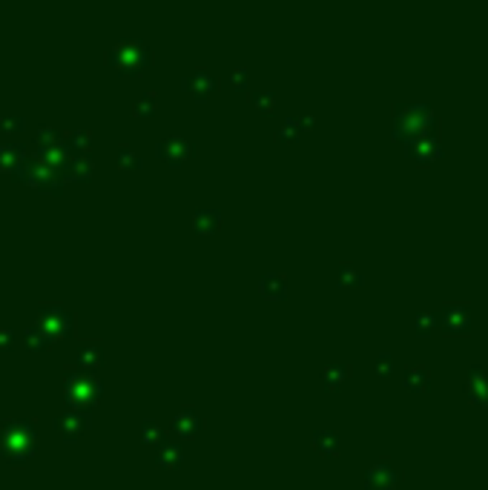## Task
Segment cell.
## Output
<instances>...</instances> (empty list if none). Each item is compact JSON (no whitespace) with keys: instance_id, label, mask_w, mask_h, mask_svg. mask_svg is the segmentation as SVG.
<instances>
[{"instance_id":"obj_15","label":"cell","mask_w":488,"mask_h":490,"mask_svg":"<svg viewBox=\"0 0 488 490\" xmlns=\"http://www.w3.org/2000/svg\"><path fill=\"white\" fill-rule=\"evenodd\" d=\"M155 462L161 468H178L184 462V450L178 441H170V439H161L158 441V450H155Z\"/></svg>"},{"instance_id":"obj_28","label":"cell","mask_w":488,"mask_h":490,"mask_svg":"<svg viewBox=\"0 0 488 490\" xmlns=\"http://www.w3.org/2000/svg\"><path fill=\"white\" fill-rule=\"evenodd\" d=\"M161 436H164V427H161V425L155 422V418H147V422L141 425V439L150 441V445H158Z\"/></svg>"},{"instance_id":"obj_6","label":"cell","mask_w":488,"mask_h":490,"mask_svg":"<svg viewBox=\"0 0 488 490\" xmlns=\"http://www.w3.org/2000/svg\"><path fill=\"white\" fill-rule=\"evenodd\" d=\"M38 316H40V327H43V330H49L55 338L72 333L75 316L69 313L66 307H61V304H40V307H38Z\"/></svg>"},{"instance_id":"obj_34","label":"cell","mask_w":488,"mask_h":490,"mask_svg":"<svg viewBox=\"0 0 488 490\" xmlns=\"http://www.w3.org/2000/svg\"><path fill=\"white\" fill-rule=\"evenodd\" d=\"M89 138H92L89 129H75L72 135H69V144L72 147H89Z\"/></svg>"},{"instance_id":"obj_12","label":"cell","mask_w":488,"mask_h":490,"mask_svg":"<svg viewBox=\"0 0 488 490\" xmlns=\"http://www.w3.org/2000/svg\"><path fill=\"white\" fill-rule=\"evenodd\" d=\"M204 427V418L198 416L196 407H181L175 416H173V433L181 436V439H193L198 436Z\"/></svg>"},{"instance_id":"obj_16","label":"cell","mask_w":488,"mask_h":490,"mask_svg":"<svg viewBox=\"0 0 488 490\" xmlns=\"http://www.w3.org/2000/svg\"><path fill=\"white\" fill-rule=\"evenodd\" d=\"M402 387L411 390V393H425L431 387V373L425 364H414L405 370V376H402Z\"/></svg>"},{"instance_id":"obj_9","label":"cell","mask_w":488,"mask_h":490,"mask_svg":"<svg viewBox=\"0 0 488 490\" xmlns=\"http://www.w3.org/2000/svg\"><path fill=\"white\" fill-rule=\"evenodd\" d=\"M155 152L164 158L167 163L178 167L181 161H187V158L196 152V147H193V141H187L184 135H170L167 141H158V144H155Z\"/></svg>"},{"instance_id":"obj_26","label":"cell","mask_w":488,"mask_h":490,"mask_svg":"<svg viewBox=\"0 0 488 490\" xmlns=\"http://www.w3.org/2000/svg\"><path fill=\"white\" fill-rule=\"evenodd\" d=\"M155 106H158V101H155V95L152 92H147V95H141L135 101V106H132V112L138 115V118H150V115H155Z\"/></svg>"},{"instance_id":"obj_7","label":"cell","mask_w":488,"mask_h":490,"mask_svg":"<svg viewBox=\"0 0 488 490\" xmlns=\"http://www.w3.org/2000/svg\"><path fill=\"white\" fill-rule=\"evenodd\" d=\"M400 484V471L391 459H379L365 473V490H393Z\"/></svg>"},{"instance_id":"obj_2","label":"cell","mask_w":488,"mask_h":490,"mask_svg":"<svg viewBox=\"0 0 488 490\" xmlns=\"http://www.w3.org/2000/svg\"><path fill=\"white\" fill-rule=\"evenodd\" d=\"M38 441V430L35 422L26 418H6L0 425V453H3L12 464H20L23 459H29Z\"/></svg>"},{"instance_id":"obj_17","label":"cell","mask_w":488,"mask_h":490,"mask_svg":"<svg viewBox=\"0 0 488 490\" xmlns=\"http://www.w3.org/2000/svg\"><path fill=\"white\" fill-rule=\"evenodd\" d=\"M259 293L265 295V298H285L288 295V275H282V272H267V275H262V281H259Z\"/></svg>"},{"instance_id":"obj_33","label":"cell","mask_w":488,"mask_h":490,"mask_svg":"<svg viewBox=\"0 0 488 490\" xmlns=\"http://www.w3.org/2000/svg\"><path fill=\"white\" fill-rule=\"evenodd\" d=\"M247 66H236L233 69V72H230V83H233V86H239V89H244L247 86Z\"/></svg>"},{"instance_id":"obj_1","label":"cell","mask_w":488,"mask_h":490,"mask_svg":"<svg viewBox=\"0 0 488 490\" xmlns=\"http://www.w3.org/2000/svg\"><path fill=\"white\" fill-rule=\"evenodd\" d=\"M439 135V118L428 104H397L393 106V138L414 141V138Z\"/></svg>"},{"instance_id":"obj_22","label":"cell","mask_w":488,"mask_h":490,"mask_svg":"<svg viewBox=\"0 0 488 490\" xmlns=\"http://www.w3.org/2000/svg\"><path fill=\"white\" fill-rule=\"evenodd\" d=\"M23 338H26V344L32 347V350H46L52 341H55V336L49 333V330H43L40 324H32V327H26L23 330Z\"/></svg>"},{"instance_id":"obj_25","label":"cell","mask_w":488,"mask_h":490,"mask_svg":"<svg viewBox=\"0 0 488 490\" xmlns=\"http://www.w3.org/2000/svg\"><path fill=\"white\" fill-rule=\"evenodd\" d=\"M414 330H416V336H431L436 330V316L434 313H416Z\"/></svg>"},{"instance_id":"obj_5","label":"cell","mask_w":488,"mask_h":490,"mask_svg":"<svg viewBox=\"0 0 488 490\" xmlns=\"http://www.w3.org/2000/svg\"><path fill=\"white\" fill-rule=\"evenodd\" d=\"M436 327L448 336H466L471 333V324H474V316H471V307L466 304H443L436 313Z\"/></svg>"},{"instance_id":"obj_32","label":"cell","mask_w":488,"mask_h":490,"mask_svg":"<svg viewBox=\"0 0 488 490\" xmlns=\"http://www.w3.org/2000/svg\"><path fill=\"white\" fill-rule=\"evenodd\" d=\"M374 370H377V376H391V373H393V356L391 353H379L377 361H374Z\"/></svg>"},{"instance_id":"obj_27","label":"cell","mask_w":488,"mask_h":490,"mask_svg":"<svg viewBox=\"0 0 488 490\" xmlns=\"http://www.w3.org/2000/svg\"><path fill=\"white\" fill-rule=\"evenodd\" d=\"M250 104L255 109H262L265 115H270L273 106H276V95H273V92H250Z\"/></svg>"},{"instance_id":"obj_35","label":"cell","mask_w":488,"mask_h":490,"mask_svg":"<svg viewBox=\"0 0 488 490\" xmlns=\"http://www.w3.org/2000/svg\"><path fill=\"white\" fill-rule=\"evenodd\" d=\"M12 344H15V333L0 324V350H12Z\"/></svg>"},{"instance_id":"obj_20","label":"cell","mask_w":488,"mask_h":490,"mask_svg":"<svg viewBox=\"0 0 488 490\" xmlns=\"http://www.w3.org/2000/svg\"><path fill=\"white\" fill-rule=\"evenodd\" d=\"M336 281H339V287H362L365 278L354 261H342L336 267Z\"/></svg>"},{"instance_id":"obj_11","label":"cell","mask_w":488,"mask_h":490,"mask_svg":"<svg viewBox=\"0 0 488 490\" xmlns=\"http://www.w3.org/2000/svg\"><path fill=\"white\" fill-rule=\"evenodd\" d=\"M408 152L416 163H431L436 161L439 155H443V144H439V135H425V138H414V141H408Z\"/></svg>"},{"instance_id":"obj_23","label":"cell","mask_w":488,"mask_h":490,"mask_svg":"<svg viewBox=\"0 0 488 490\" xmlns=\"http://www.w3.org/2000/svg\"><path fill=\"white\" fill-rule=\"evenodd\" d=\"M23 163V149L20 147H15V144H3L0 147V170L3 172H12V170H17Z\"/></svg>"},{"instance_id":"obj_18","label":"cell","mask_w":488,"mask_h":490,"mask_svg":"<svg viewBox=\"0 0 488 490\" xmlns=\"http://www.w3.org/2000/svg\"><path fill=\"white\" fill-rule=\"evenodd\" d=\"M193 227L201 232V236L216 232L221 227V213L216 206H201V209H196V215H193Z\"/></svg>"},{"instance_id":"obj_29","label":"cell","mask_w":488,"mask_h":490,"mask_svg":"<svg viewBox=\"0 0 488 490\" xmlns=\"http://www.w3.org/2000/svg\"><path fill=\"white\" fill-rule=\"evenodd\" d=\"M69 170H72L75 178H89V175H92V158H89V155H78V158H72Z\"/></svg>"},{"instance_id":"obj_21","label":"cell","mask_w":488,"mask_h":490,"mask_svg":"<svg viewBox=\"0 0 488 490\" xmlns=\"http://www.w3.org/2000/svg\"><path fill=\"white\" fill-rule=\"evenodd\" d=\"M313 448L324 456L339 453V433L336 430H316L313 433Z\"/></svg>"},{"instance_id":"obj_31","label":"cell","mask_w":488,"mask_h":490,"mask_svg":"<svg viewBox=\"0 0 488 490\" xmlns=\"http://www.w3.org/2000/svg\"><path fill=\"white\" fill-rule=\"evenodd\" d=\"M299 129H301V121L288 118V121L282 124V129L276 132V138H282V141H290V138H296V135H299Z\"/></svg>"},{"instance_id":"obj_3","label":"cell","mask_w":488,"mask_h":490,"mask_svg":"<svg viewBox=\"0 0 488 490\" xmlns=\"http://www.w3.org/2000/svg\"><path fill=\"white\" fill-rule=\"evenodd\" d=\"M63 384H66L69 405H75L78 410L95 405L104 395V384H101V379L95 376V373H86V370H78V367L63 373Z\"/></svg>"},{"instance_id":"obj_13","label":"cell","mask_w":488,"mask_h":490,"mask_svg":"<svg viewBox=\"0 0 488 490\" xmlns=\"http://www.w3.org/2000/svg\"><path fill=\"white\" fill-rule=\"evenodd\" d=\"M181 83H184V89L193 92V95L201 101V98H207V95H210V92L216 89V75H213V72H207L204 66H198V69H193L190 75H184Z\"/></svg>"},{"instance_id":"obj_8","label":"cell","mask_w":488,"mask_h":490,"mask_svg":"<svg viewBox=\"0 0 488 490\" xmlns=\"http://www.w3.org/2000/svg\"><path fill=\"white\" fill-rule=\"evenodd\" d=\"M55 430H58L66 441H72V439H78L81 433L89 430V416H86L84 410H78V407L63 410V413L55 416Z\"/></svg>"},{"instance_id":"obj_10","label":"cell","mask_w":488,"mask_h":490,"mask_svg":"<svg viewBox=\"0 0 488 490\" xmlns=\"http://www.w3.org/2000/svg\"><path fill=\"white\" fill-rule=\"evenodd\" d=\"M466 399L477 407H488V373L482 364H474L466 376Z\"/></svg>"},{"instance_id":"obj_14","label":"cell","mask_w":488,"mask_h":490,"mask_svg":"<svg viewBox=\"0 0 488 490\" xmlns=\"http://www.w3.org/2000/svg\"><path fill=\"white\" fill-rule=\"evenodd\" d=\"M104 359V344L101 341H81L75 350V364L86 373H95V367Z\"/></svg>"},{"instance_id":"obj_19","label":"cell","mask_w":488,"mask_h":490,"mask_svg":"<svg viewBox=\"0 0 488 490\" xmlns=\"http://www.w3.org/2000/svg\"><path fill=\"white\" fill-rule=\"evenodd\" d=\"M347 379H351V364H328L322 370V382L328 390H339Z\"/></svg>"},{"instance_id":"obj_24","label":"cell","mask_w":488,"mask_h":490,"mask_svg":"<svg viewBox=\"0 0 488 490\" xmlns=\"http://www.w3.org/2000/svg\"><path fill=\"white\" fill-rule=\"evenodd\" d=\"M141 152H138L135 147H129V144H121L118 147V163H121V167H129V170H138V167H141Z\"/></svg>"},{"instance_id":"obj_30","label":"cell","mask_w":488,"mask_h":490,"mask_svg":"<svg viewBox=\"0 0 488 490\" xmlns=\"http://www.w3.org/2000/svg\"><path fill=\"white\" fill-rule=\"evenodd\" d=\"M0 129L9 132V135H17L23 129V118L20 115H3V118H0Z\"/></svg>"},{"instance_id":"obj_4","label":"cell","mask_w":488,"mask_h":490,"mask_svg":"<svg viewBox=\"0 0 488 490\" xmlns=\"http://www.w3.org/2000/svg\"><path fill=\"white\" fill-rule=\"evenodd\" d=\"M107 60L112 66H118L121 72L132 75V72H141V69L152 60V52H150V46H147L144 38H124L115 46H109Z\"/></svg>"}]
</instances>
